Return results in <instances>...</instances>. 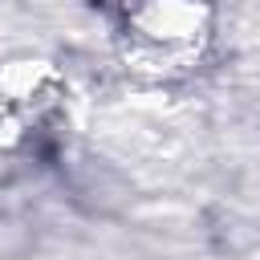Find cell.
<instances>
[{
    "instance_id": "6da1fadb",
    "label": "cell",
    "mask_w": 260,
    "mask_h": 260,
    "mask_svg": "<svg viewBox=\"0 0 260 260\" xmlns=\"http://www.w3.org/2000/svg\"><path fill=\"white\" fill-rule=\"evenodd\" d=\"M122 32L154 69H175L203 49L199 0H122Z\"/></svg>"
}]
</instances>
